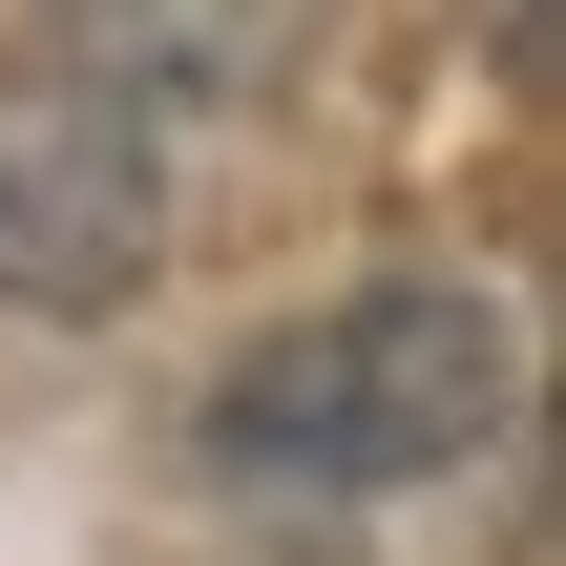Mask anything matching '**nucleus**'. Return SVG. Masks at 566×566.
<instances>
[{
  "label": "nucleus",
  "mask_w": 566,
  "mask_h": 566,
  "mask_svg": "<svg viewBox=\"0 0 566 566\" xmlns=\"http://www.w3.org/2000/svg\"><path fill=\"white\" fill-rule=\"evenodd\" d=\"M504 399H525L504 378V294L357 273L336 315H294V336H252L210 378V462L252 504H399V483H462L504 441Z\"/></svg>",
  "instance_id": "obj_1"
},
{
  "label": "nucleus",
  "mask_w": 566,
  "mask_h": 566,
  "mask_svg": "<svg viewBox=\"0 0 566 566\" xmlns=\"http://www.w3.org/2000/svg\"><path fill=\"white\" fill-rule=\"evenodd\" d=\"M147 252H168L147 126L21 63V84H0V294H21V315H105V294H126Z\"/></svg>",
  "instance_id": "obj_2"
},
{
  "label": "nucleus",
  "mask_w": 566,
  "mask_h": 566,
  "mask_svg": "<svg viewBox=\"0 0 566 566\" xmlns=\"http://www.w3.org/2000/svg\"><path fill=\"white\" fill-rule=\"evenodd\" d=\"M336 0H42V84L126 105V126H210V105H273L315 63Z\"/></svg>",
  "instance_id": "obj_3"
}]
</instances>
